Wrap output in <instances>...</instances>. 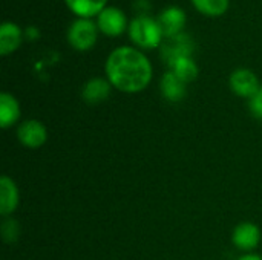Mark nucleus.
I'll return each instance as SVG.
<instances>
[{
    "instance_id": "1",
    "label": "nucleus",
    "mask_w": 262,
    "mask_h": 260,
    "mask_svg": "<svg viewBox=\"0 0 262 260\" xmlns=\"http://www.w3.org/2000/svg\"><path fill=\"white\" fill-rule=\"evenodd\" d=\"M104 70L112 87L126 93L144 90L154 74L147 57L129 46L115 49L107 57Z\"/></svg>"
},
{
    "instance_id": "2",
    "label": "nucleus",
    "mask_w": 262,
    "mask_h": 260,
    "mask_svg": "<svg viewBox=\"0 0 262 260\" xmlns=\"http://www.w3.org/2000/svg\"><path fill=\"white\" fill-rule=\"evenodd\" d=\"M129 37L143 49H155L161 43L163 32L155 18L138 17L134 18L129 25Z\"/></svg>"
},
{
    "instance_id": "3",
    "label": "nucleus",
    "mask_w": 262,
    "mask_h": 260,
    "mask_svg": "<svg viewBox=\"0 0 262 260\" xmlns=\"http://www.w3.org/2000/svg\"><path fill=\"white\" fill-rule=\"evenodd\" d=\"M97 25L89 18L75 20L68 29V41L77 51H89L97 41Z\"/></svg>"
},
{
    "instance_id": "4",
    "label": "nucleus",
    "mask_w": 262,
    "mask_h": 260,
    "mask_svg": "<svg viewBox=\"0 0 262 260\" xmlns=\"http://www.w3.org/2000/svg\"><path fill=\"white\" fill-rule=\"evenodd\" d=\"M17 138L26 149H40L48 141V129L41 121L26 120L18 126Z\"/></svg>"
},
{
    "instance_id": "5",
    "label": "nucleus",
    "mask_w": 262,
    "mask_h": 260,
    "mask_svg": "<svg viewBox=\"0 0 262 260\" xmlns=\"http://www.w3.org/2000/svg\"><path fill=\"white\" fill-rule=\"evenodd\" d=\"M230 89L243 98H252L259 90V80L258 77L249 69H236L229 80Z\"/></svg>"
},
{
    "instance_id": "6",
    "label": "nucleus",
    "mask_w": 262,
    "mask_h": 260,
    "mask_svg": "<svg viewBox=\"0 0 262 260\" xmlns=\"http://www.w3.org/2000/svg\"><path fill=\"white\" fill-rule=\"evenodd\" d=\"M98 29L107 37H118L126 29V15L118 8H104L98 14Z\"/></svg>"
},
{
    "instance_id": "7",
    "label": "nucleus",
    "mask_w": 262,
    "mask_h": 260,
    "mask_svg": "<svg viewBox=\"0 0 262 260\" xmlns=\"http://www.w3.org/2000/svg\"><path fill=\"white\" fill-rule=\"evenodd\" d=\"M232 241L236 248L243 251H252L258 247L261 241V230L253 222H241L233 230Z\"/></svg>"
},
{
    "instance_id": "8",
    "label": "nucleus",
    "mask_w": 262,
    "mask_h": 260,
    "mask_svg": "<svg viewBox=\"0 0 262 260\" xmlns=\"http://www.w3.org/2000/svg\"><path fill=\"white\" fill-rule=\"evenodd\" d=\"M157 21L161 28L163 35L170 38V37L181 34V31L186 25V14L178 6H170L158 15Z\"/></svg>"
},
{
    "instance_id": "9",
    "label": "nucleus",
    "mask_w": 262,
    "mask_h": 260,
    "mask_svg": "<svg viewBox=\"0 0 262 260\" xmlns=\"http://www.w3.org/2000/svg\"><path fill=\"white\" fill-rule=\"evenodd\" d=\"M193 51V41L189 35L178 34L175 37H170L167 43L163 46V58L170 66L177 58L180 57H190Z\"/></svg>"
},
{
    "instance_id": "10",
    "label": "nucleus",
    "mask_w": 262,
    "mask_h": 260,
    "mask_svg": "<svg viewBox=\"0 0 262 260\" xmlns=\"http://www.w3.org/2000/svg\"><path fill=\"white\" fill-rule=\"evenodd\" d=\"M18 205V188L12 178L3 175L0 178V215L9 218Z\"/></svg>"
},
{
    "instance_id": "11",
    "label": "nucleus",
    "mask_w": 262,
    "mask_h": 260,
    "mask_svg": "<svg viewBox=\"0 0 262 260\" xmlns=\"http://www.w3.org/2000/svg\"><path fill=\"white\" fill-rule=\"evenodd\" d=\"M160 89H161L163 97L170 103H178V101L184 100V97L187 93L186 83L183 80H180L172 70H169L163 75Z\"/></svg>"
},
{
    "instance_id": "12",
    "label": "nucleus",
    "mask_w": 262,
    "mask_h": 260,
    "mask_svg": "<svg viewBox=\"0 0 262 260\" xmlns=\"http://www.w3.org/2000/svg\"><path fill=\"white\" fill-rule=\"evenodd\" d=\"M111 83L104 78H92L89 80L81 90V97L89 104H98L109 98L111 95Z\"/></svg>"
},
{
    "instance_id": "13",
    "label": "nucleus",
    "mask_w": 262,
    "mask_h": 260,
    "mask_svg": "<svg viewBox=\"0 0 262 260\" xmlns=\"http://www.w3.org/2000/svg\"><path fill=\"white\" fill-rule=\"evenodd\" d=\"M20 120V104L14 95L0 93V127L9 129Z\"/></svg>"
},
{
    "instance_id": "14",
    "label": "nucleus",
    "mask_w": 262,
    "mask_h": 260,
    "mask_svg": "<svg viewBox=\"0 0 262 260\" xmlns=\"http://www.w3.org/2000/svg\"><path fill=\"white\" fill-rule=\"evenodd\" d=\"M21 43V29L11 23L5 21L0 28V54L8 55L14 52Z\"/></svg>"
},
{
    "instance_id": "15",
    "label": "nucleus",
    "mask_w": 262,
    "mask_h": 260,
    "mask_svg": "<svg viewBox=\"0 0 262 260\" xmlns=\"http://www.w3.org/2000/svg\"><path fill=\"white\" fill-rule=\"evenodd\" d=\"M68 8L80 18H89L104 9L107 0H64Z\"/></svg>"
},
{
    "instance_id": "16",
    "label": "nucleus",
    "mask_w": 262,
    "mask_h": 260,
    "mask_svg": "<svg viewBox=\"0 0 262 260\" xmlns=\"http://www.w3.org/2000/svg\"><path fill=\"white\" fill-rule=\"evenodd\" d=\"M170 70L186 84L198 77V66L190 57H180L170 64Z\"/></svg>"
},
{
    "instance_id": "17",
    "label": "nucleus",
    "mask_w": 262,
    "mask_h": 260,
    "mask_svg": "<svg viewBox=\"0 0 262 260\" xmlns=\"http://www.w3.org/2000/svg\"><path fill=\"white\" fill-rule=\"evenodd\" d=\"M192 3L200 12L210 17L221 15L229 8V0H192Z\"/></svg>"
},
{
    "instance_id": "18",
    "label": "nucleus",
    "mask_w": 262,
    "mask_h": 260,
    "mask_svg": "<svg viewBox=\"0 0 262 260\" xmlns=\"http://www.w3.org/2000/svg\"><path fill=\"white\" fill-rule=\"evenodd\" d=\"M18 233H20V227H18L17 221L6 219L2 224V238L5 239V242H8V244L15 242L17 238H18Z\"/></svg>"
},
{
    "instance_id": "19",
    "label": "nucleus",
    "mask_w": 262,
    "mask_h": 260,
    "mask_svg": "<svg viewBox=\"0 0 262 260\" xmlns=\"http://www.w3.org/2000/svg\"><path fill=\"white\" fill-rule=\"evenodd\" d=\"M249 107L255 118L262 120V86L259 87V90L249 100Z\"/></svg>"
},
{
    "instance_id": "20",
    "label": "nucleus",
    "mask_w": 262,
    "mask_h": 260,
    "mask_svg": "<svg viewBox=\"0 0 262 260\" xmlns=\"http://www.w3.org/2000/svg\"><path fill=\"white\" fill-rule=\"evenodd\" d=\"M238 260H262V256H259V254H246V256H241Z\"/></svg>"
}]
</instances>
